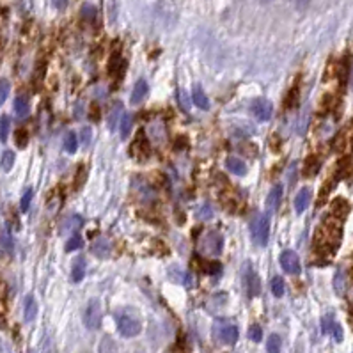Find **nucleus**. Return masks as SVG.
Here are the masks:
<instances>
[{
	"mask_svg": "<svg viewBox=\"0 0 353 353\" xmlns=\"http://www.w3.org/2000/svg\"><path fill=\"white\" fill-rule=\"evenodd\" d=\"M341 220L336 217H329L325 220L323 226L316 231L314 236V248L321 256H330L337 250L339 241H341Z\"/></svg>",
	"mask_w": 353,
	"mask_h": 353,
	"instance_id": "obj_1",
	"label": "nucleus"
},
{
	"mask_svg": "<svg viewBox=\"0 0 353 353\" xmlns=\"http://www.w3.org/2000/svg\"><path fill=\"white\" fill-rule=\"evenodd\" d=\"M250 236L252 241L257 247H264L268 243V236H270V219L264 213H257L250 220Z\"/></svg>",
	"mask_w": 353,
	"mask_h": 353,
	"instance_id": "obj_2",
	"label": "nucleus"
},
{
	"mask_svg": "<svg viewBox=\"0 0 353 353\" xmlns=\"http://www.w3.org/2000/svg\"><path fill=\"white\" fill-rule=\"evenodd\" d=\"M116 323H118V330L122 337H135L142 330L140 320L128 311H121V313L116 314Z\"/></svg>",
	"mask_w": 353,
	"mask_h": 353,
	"instance_id": "obj_3",
	"label": "nucleus"
},
{
	"mask_svg": "<svg viewBox=\"0 0 353 353\" xmlns=\"http://www.w3.org/2000/svg\"><path fill=\"white\" fill-rule=\"evenodd\" d=\"M84 325L89 330H98L102 325V304L98 298H93L84 311Z\"/></svg>",
	"mask_w": 353,
	"mask_h": 353,
	"instance_id": "obj_4",
	"label": "nucleus"
},
{
	"mask_svg": "<svg viewBox=\"0 0 353 353\" xmlns=\"http://www.w3.org/2000/svg\"><path fill=\"white\" fill-rule=\"evenodd\" d=\"M224 248V238L219 231H208L203 239V250L210 256H220Z\"/></svg>",
	"mask_w": 353,
	"mask_h": 353,
	"instance_id": "obj_5",
	"label": "nucleus"
},
{
	"mask_svg": "<svg viewBox=\"0 0 353 353\" xmlns=\"http://www.w3.org/2000/svg\"><path fill=\"white\" fill-rule=\"evenodd\" d=\"M243 284H245V288H247L248 296L259 295V291H261L259 277H257V273L254 272V268H252L250 263H245V266H243Z\"/></svg>",
	"mask_w": 353,
	"mask_h": 353,
	"instance_id": "obj_6",
	"label": "nucleus"
},
{
	"mask_svg": "<svg viewBox=\"0 0 353 353\" xmlns=\"http://www.w3.org/2000/svg\"><path fill=\"white\" fill-rule=\"evenodd\" d=\"M280 266H282L284 272L296 275V273H300V257H298L296 252L284 250L280 254Z\"/></svg>",
	"mask_w": 353,
	"mask_h": 353,
	"instance_id": "obj_7",
	"label": "nucleus"
},
{
	"mask_svg": "<svg viewBox=\"0 0 353 353\" xmlns=\"http://www.w3.org/2000/svg\"><path fill=\"white\" fill-rule=\"evenodd\" d=\"M250 110H252V114L256 116V119H259V121H270V118H272L273 114L272 103L268 102V100H264V98L254 100L250 105Z\"/></svg>",
	"mask_w": 353,
	"mask_h": 353,
	"instance_id": "obj_8",
	"label": "nucleus"
},
{
	"mask_svg": "<svg viewBox=\"0 0 353 353\" xmlns=\"http://www.w3.org/2000/svg\"><path fill=\"white\" fill-rule=\"evenodd\" d=\"M149 153H151V147H149L146 135H144V131H138L133 146H131V154L138 160H146L147 156H149Z\"/></svg>",
	"mask_w": 353,
	"mask_h": 353,
	"instance_id": "obj_9",
	"label": "nucleus"
},
{
	"mask_svg": "<svg viewBox=\"0 0 353 353\" xmlns=\"http://www.w3.org/2000/svg\"><path fill=\"white\" fill-rule=\"evenodd\" d=\"M91 252H93L94 256L100 257V259H109L110 254H112V243H110L109 238H98L94 239L93 247H91Z\"/></svg>",
	"mask_w": 353,
	"mask_h": 353,
	"instance_id": "obj_10",
	"label": "nucleus"
},
{
	"mask_svg": "<svg viewBox=\"0 0 353 353\" xmlns=\"http://www.w3.org/2000/svg\"><path fill=\"white\" fill-rule=\"evenodd\" d=\"M282 187L280 185H275V187L270 190V194H268V197H266V208H268V211L270 213H273V211H277L279 210V206H280V199H282Z\"/></svg>",
	"mask_w": 353,
	"mask_h": 353,
	"instance_id": "obj_11",
	"label": "nucleus"
},
{
	"mask_svg": "<svg viewBox=\"0 0 353 353\" xmlns=\"http://www.w3.org/2000/svg\"><path fill=\"white\" fill-rule=\"evenodd\" d=\"M238 336H239L238 329H236L235 325H226L219 332V339L224 345H235V343L238 341Z\"/></svg>",
	"mask_w": 353,
	"mask_h": 353,
	"instance_id": "obj_12",
	"label": "nucleus"
},
{
	"mask_svg": "<svg viewBox=\"0 0 353 353\" xmlns=\"http://www.w3.org/2000/svg\"><path fill=\"white\" fill-rule=\"evenodd\" d=\"M192 103L203 110L210 109V100H208V96L204 94V91L201 86H194V89H192Z\"/></svg>",
	"mask_w": 353,
	"mask_h": 353,
	"instance_id": "obj_13",
	"label": "nucleus"
},
{
	"mask_svg": "<svg viewBox=\"0 0 353 353\" xmlns=\"http://www.w3.org/2000/svg\"><path fill=\"white\" fill-rule=\"evenodd\" d=\"M226 167H228V171L233 172L236 176H245L247 174V165L241 158H236V156H231V158L226 160Z\"/></svg>",
	"mask_w": 353,
	"mask_h": 353,
	"instance_id": "obj_14",
	"label": "nucleus"
},
{
	"mask_svg": "<svg viewBox=\"0 0 353 353\" xmlns=\"http://www.w3.org/2000/svg\"><path fill=\"white\" fill-rule=\"evenodd\" d=\"M147 91H149V87H147V82L146 80H138L137 84H135L133 91H131V103L133 105H137V103H140L144 100V98L147 96Z\"/></svg>",
	"mask_w": 353,
	"mask_h": 353,
	"instance_id": "obj_15",
	"label": "nucleus"
},
{
	"mask_svg": "<svg viewBox=\"0 0 353 353\" xmlns=\"http://www.w3.org/2000/svg\"><path fill=\"white\" fill-rule=\"evenodd\" d=\"M119 118H122V103L121 102H114V105L110 107V110H109V121H107L110 131L116 130Z\"/></svg>",
	"mask_w": 353,
	"mask_h": 353,
	"instance_id": "obj_16",
	"label": "nucleus"
},
{
	"mask_svg": "<svg viewBox=\"0 0 353 353\" xmlns=\"http://www.w3.org/2000/svg\"><path fill=\"white\" fill-rule=\"evenodd\" d=\"M309 201H311V190L309 188H302L295 197V210L296 213H304L309 206Z\"/></svg>",
	"mask_w": 353,
	"mask_h": 353,
	"instance_id": "obj_17",
	"label": "nucleus"
},
{
	"mask_svg": "<svg viewBox=\"0 0 353 353\" xmlns=\"http://www.w3.org/2000/svg\"><path fill=\"white\" fill-rule=\"evenodd\" d=\"M37 316V304L36 300H34V296L29 295L27 298H25V305H23V318L27 323H30V321H34Z\"/></svg>",
	"mask_w": 353,
	"mask_h": 353,
	"instance_id": "obj_18",
	"label": "nucleus"
},
{
	"mask_svg": "<svg viewBox=\"0 0 353 353\" xmlns=\"http://www.w3.org/2000/svg\"><path fill=\"white\" fill-rule=\"evenodd\" d=\"M86 277V259L84 257H77L71 266V280L73 282H80Z\"/></svg>",
	"mask_w": 353,
	"mask_h": 353,
	"instance_id": "obj_19",
	"label": "nucleus"
},
{
	"mask_svg": "<svg viewBox=\"0 0 353 353\" xmlns=\"http://www.w3.org/2000/svg\"><path fill=\"white\" fill-rule=\"evenodd\" d=\"M82 224H84V220H82L80 215H69V217H66V220L61 224V231L62 233H73L82 228Z\"/></svg>",
	"mask_w": 353,
	"mask_h": 353,
	"instance_id": "obj_20",
	"label": "nucleus"
},
{
	"mask_svg": "<svg viewBox=\"0 0 353 353\" xmlns=\"http://www.w3.org/2000/svg\"><path fill=\"white\" fill-rule=\"evenodd\" d=\"M350 213V204L346 203V199H336L332 203V217H336V219L343 220L346 219V215Z\"/></svg>",
	"mask_w": 353,
	"mask_h": 353,
	"instance_id": "obj_21",
	"label": "nucleus"
},
{
	"mask_svg": "<svg viewBox=\"0 0 353 353\" xmlns=\"http://www.w3.org/2000/svg\"><path fill=\"white\" fill-rule=\"evenodd\" d=\"M98 353H119V346L118 343L112 339L110 336H105L100 341V346H98Z\"/></svg>",
	"mask_w": 353,
	"mask_h": 353,
	"instance_id": "obj_22",
	"label": "nucleus"
},
{
	"mask_svg": "<svg viewBox=\"0 0 353 353\" xmlns=\"http://www.w3.org/2000/svg\"><path fill=\"white\" fill-rule=\"evenodd\" d=\"M320 167H321V162H320V158H318V156H309V158L305 160L304 174L309 176V178H313V176L318 174Z\"/></svg>",
	"mask_w": 353,
	"mask_h": 353,
	"instance_id": "obj_23",
	"label": "nucleus"
},
{
	"mask_svg": "<svg viewBox=\"0 0 353 353\" xmlns=\"http://www.w3.org/2000/svg\"><path fill=\"white\" fill-rule=\"evenodd\" d=\"M14 112H16L20 118H27L30 112V105L27 96H18L16 102H14Z\"/></svg>",
	"mask_w": 353,
	"mask_h": 353,
	"instance_id": "obj_24",
	"label": "nucleus"
},
{
	"mask_svg": "<svg viewBox=\"0 0 353 353\" xmlns=\"http://www.w3.org/2000/svg\"><path fill=\"white\" fill-rule=\"evenodd\" d=\"M131 128H133V116L124 114L121 118V138H128V135L131 133Z\"/></svg>",
	"mask_w": 353,
	"mask_h": 353,
	"instance_id": "obj_25",
	"label": "nucleus"
},
{
	"mask_svg": "<svg viewBox=\"0 0 353 353\" xmlns=\"http://www.w3.org/2000/svg\"><path fill=\"white\" fill-rule=\"evenodd\" d=\"M266 353H280V337L272 334L266 341Z\"/></svg>",
	"mask_w": 353,
	"mask_h": 353,
	"instance_id": "obj_26",
	"label": "nucleus"
},
{
	"mask_svg": "<svg viewBox=\"0 0 353 353\" xmlns=\"http://www.w3.org/2000/svg\"><path fill=\"white\" fill-rule=\"evenodd\" d=\"M9 128H11V119L7 116H2L0 118V140L5 142L9 137Z\"/></svg>",
	"mask_w": 353,
	"mask_h": 353,
	"instance_id": "obj_27",
	"label": "nucleus"
},
{
	"mask_svg": "<svg viewBox=\"0 0 353 353\" xmlns=\"http://www.w3.org/2000/svg\"><path fill=\"white\" fill-rule=\"evenodd\" d=\"M201 266H203L204 272L210 273V275H219V273L222 272V264H220L219 261H208V263H201Z\"/></svg>",
	"mask_w": 353,
	"mask_h": 353,
	"instance_id": "obj_28",
	"label": "nucleus"
},
{
	"mask_svg": "<svg viewBox=\"0 0 353 353\" xmlns=\"http://www.w3.org/2000/svg\"><path fill=\"white\" fill-rule=\"evenodd\" d=\"M284 279H282V277H273L272 279V293L273 295L277 296V298H279V296H282L284 295Z\"/></svg>",
	"mask_w": 353,
	"mask_h": 353,
	"instance_id": "obj_29",
	"label": "nucleus"
},
{
	"mask_svg": "<svg viewBox=\"0 0 353 353\" xmlns=\"http://www.w3.org/2000/svg\"><path fill=\"white\" fill-rule=\"evenodd\" d=\"M77 147H78L77 135L69 131V133L66 135V138H64V149L68 151V153H75V151H77Z\"/></svg>",
	"mask_w": 353,
	"mask_h": 353,
	"instance_id": "obj_30",
	"label": "nucleus"
},
{
	"mask_svg": "<svg viewBox=\"0 0 353 353\" xmlns=\"http://www.w3.org/2000/svg\"><path fill=\"white\" fill-rule=\"evenodd\" d=\"M12 165H14V153L12 151H4V154H2V169L11 171Z\"/></svg>",
	"mask_w": 353,
	"mask_h": 353,
	"instance_id": "obj_31",
	"label": "nucleus"
},
{
	"mask_svg": "<svg viewBox=\"0 0 353 353\" xmlns=\"http://www.w3.org/2000/svg\"><path fill=\"white\" fill-rule=\"evenodd\" d=\"M248 339H252L254 343H259L263 339V330L259 325H250L248 327Z\"/></svg>",
	"mask_w": 353,
	"mask_h": 353,
	"instance_id": "obj_32",
	"label": "nucleus"
},
{
	"mask_svg": "<svg viewBox=\"0 0 353 353\" xmlns=\"http://www.w3.org/2000/svg\"><path fill=\"white\" fill-rule=\"evenodd\" d=\"M14 140H16V146L18 147H25V146H27V142H29V133H27V130H23V128L16 130V133H14Z\"/></svg>",
	"mask_w": 353,
	"mask_h": 353,
	"instance_id": "obj_33",
	"label": "nucleus"
},
{
	"mask_svg": "<svg viewBox=\"0 0 353 353\" xmlns=\"http://www.w3.org/2000/svg\"><path fill=\"white\" fill-rule=\"evenodd\" d=\"M121 66H122L121 57H119L118 53H116L114 57L110 59V62H109V71H110V75H118L119 71H121Z\"/></svg>",
	"mask_w": 353,
	"mask_h": 353,
	"instance_id": "obj_34",
	"label": "nucleus"
},
{
	"mask_svg": "<svg viewBox=\"0 0 353 353\" xmlns=\"http://www.w3.org/2000/svg\"><path fill=\"white\" fill-rule=\"evenodd\" d=\"M80 247H82V238L78 235H75L73 238H69V241L66 243V252H73Z\"/></svg>",
	"mask_w": 353,
	"mask_h": 353,
	"instance_id": "obj_35",
	"label": "nucleus"
},
{
	"mask_svg": "<svg viewBox=\"0 0 353 353\" xmlns=\"http://www.w3.org/2000/svg\"><path fill=\"white\" fill-rule=\"evenodd\" d=\"M32 188H29V190L25 192L23 194V197H21V203H20V210L21 211H27L29 210V206H30V201H32Z\"/></svg>",
	"mask_w": 353,
	"mask_h": 353,
	"instance_id": "obj_36",
	"label": "nucleus"
},
{
	"mask_svg": "<svg viewBox=\"0 0 353 353\" xmlns=\"http://www.w3.org/2000/svg\"><path fill=\"white\" fill-rule=\"evenodd\" d=\"M7 96H9V82L0 80V107L7 100Z\"/></svg>",
	"mask_w": 353,
	"mask_h": 353,
	"instance_id": "obj_37",
	"label": "nucleus"
},
{
	"mask_svg": "<svg viewBox=\"0 0 353 353\" xmlns=\"http://www.w3.org/2000/svg\"><path fill=\"white\" fill-rule=\"evenodd\" d=\"M296 102H298V87H293L286 98V107H295Z\"/></svg>",
	"mask_w": 353,
	"mask_h": 353,
	"instance_id": "obj_38",
	"label": "nucleus"
},
{
	"mask_svg": "<svg viewBox=\"0 0 353 353\" xmlns=\"http://www.w3.org/2000/svg\"><path fill=\"white\" fill-rule=\"evenodd\" d=\"M91 128H82L80 130V144L82 146H89V142H91Z\"/></svg>",
	"mask_w": 353,
	"mask_h": 353,
	"instance_id": "obj_39",
	"label": "nucleus"
},
{
	"mask_svg": "<svg viewBox=\"0 0 353 353\" xmlns=\"http://www.w3.org/2000/svg\"><path fill=\"white\" fill-rule=\"evenodd\" d=\"M197 217H199V219H203V220H210L211 217H213V210H211L208 204H204V206L199 210V213H197Z\"/></svg>",
	"mask_w": 353,
	"mask_h": 353,
	"instance_id": "obj_40",
	"label": "nucleus"
},
{
	"mask_svg": "<svg viewBox=\"0 0 353 353\" xmlns=\"http://www.w3.org/2000/svg\"><path fill=\"white\" fill-rule=\"evenodd\" d=\"M330 332H332L334 339H336L337 343L343 341V329H341V325H339V323H334L332 329H330Z\"/></svg>",
	"mask_w": 353,
	"mask_h": 353,
	"instance_id": "obj_41",
	"label": "nucleus"
},
{
	"mask_svg": "<svg viewBox=\"0 0 353 353\" xmlns=\"http://www.w3.org/2000/svg\"><path fill=\"white\" fill-rule=\"evenodd\" d=\"M336 323V321L332 320V316H325L323 320H321V329H323V332H330V329H332V325Z\"/></svg>",
	"mask_w": 353,
	"mask_h": 353,
	"instance_id": "obj_42",
	"label": "nucleus"
},
{
	"mask_svg": "<svg viewBox=\"0 0 353 353\" xmlns=\"http://www.w3.org/2000/svg\"><path fill=\"white\" fill-rule=\"evenodd\" d=\"M84 16H86L87 20H93V18L96 16V9H94L93 5H86V7H84Z\"/></svg>",
	"mask_w": 353,
	"mask_h": 353,
	"instance_id": "obj_43",
	"label": "nucleus"
},
{
	"mask_svg": "<svg viewBox=\"0 0 353 353\" xmlns=\"http://www.w3.org/2000/svg\"><path fill=\"white\" fill-rule=\"evenodd\" d=\"M178 98L181 100V105H183V109L185 110H188V100H187V94H185V91L183 89H179L178 91Z\"/></svg>",
	"mask_w": 353,
	"mask_h": 353,
	"instance_id": "obj_44",
	"label": "nucleus"
},
{
	"mask_svg": "<svg viewBox=\"0 0 353 353\" xmlns=\"http://www.w3.org/2000/svg\"><path fill=\"white\" fill-rule=\"evenodd\" d=\"M2 239H4L5 248H7V250H11V248H12V239H11V236H9V233H7V231L4 233V236H2Z\"/></svg>",
	"mask_w": 353,
	"mask_h": 353,
	"instance_id": "obj_45",
	"label": "nucleus"
},
{
	"mask_svg": "<svg viewBox=\"0 0 353 353\" xmlns=\"http://www.w3.org/2000/svg\"><path fill=\"white\" fill-rule=\"evenodd\" d=\"M52 2H53V5H55V7L62 9L66 5V2H68V0H52Z\"/></svg>",
	"mask_w": 353,
	"mask_h": 353,
	"instance_id": "obj_46",
	"label": "nucleus"
},
{
	"mask_svg": "<svg viewBox=\"0 0 353 353\" xmlns=\"http://www.w3.org/2000/svg\"><path fill=\"white\" fill-rule=\"evenodd\" d=\"M295 2H296V5H298V7H305V5H307L311 0H295Z\"/></svg>",
	"mask_w": 353,
	"mask_h": 353,
	"instance_id": "obj_47",
	"label": "nucleus"
}]
</instances>
